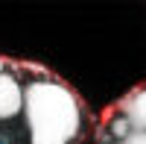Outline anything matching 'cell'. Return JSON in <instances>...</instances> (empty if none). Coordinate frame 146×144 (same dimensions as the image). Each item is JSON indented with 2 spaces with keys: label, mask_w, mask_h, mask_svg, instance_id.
Instances as JSON below:
<instances>
[{
  "label": "cell",
  "mask_w": 146,
  "mask_h": 144,
  "mask_svg": "<svg viewBox=\"0 0 146 144\" xmlns=\"http://www.w3.org/2000/svg\"><path fill=\"white\" fill-rule=\"evenodd\" d=\"M29 144H70L82 129V106L64 82L38 77L23 85Z\"/></svg>",
  "instance_id": "6da1fadb"
},
{
  "label": "cell",
  "mask_w": 146,
  "mask_h": 144,
  "mask_svg": "<svg viewBox=\"0 0 146 144\" xmlns=\"http://www.w3.org/2000/svg\"><path fill=\"white\" fill-rule=\"evenodd\" d=\"M23 115V85L15 74H0V121Z\"/></svg>",
  "instance_id": "7a4b0ae2"
},
{
  "label": "cell",
  "mask_w": 146,
  "mask_h": 144,
  "mask_svg": "<svg viewBox=\"0 0 146 144\" xmlns=\"http://www.w3.org/2000/svg\"><path fill=\"white\" fill-rule=\"evenodd\" d=\"M120 115L129 118L131 129H140V133H146V88L131 91L129 97L120 103Z\"/></svg>",
  "instance_id": "3957f363"
},
{
  "label": "cell",
  "mask_w": 146,
  "mask_h": 144,
  "mask_svg": "<svg viewBox=\"0 0 146 144\" xmlns=\"http://www.w3.org/2000/svg\"><path fill=\"white\" fill-rule=\"evenodd\" d=\"M108 133H111V138L123 141V138L131 133V124H129V118H126V115H117V118H111V127H108Z\"/></svg>",
  "instance_id": "277c9868"
},
{
  "label": "cell",
  "mask_w": 146,
  "mask_h": 144,
  "mask_svg": "<svg viewBox=\"0 0 146 144\" xmlns=\"http://www.w3.org/2000/svg\"><path fill=\"white\" fill-rule=\"evenodd\" d=\"M117 144H146V133H140V129H131V133H129L123 141H117Z\"/></svg>",
  "instance_id": "5b68a950"
},
{
  "label": "cell",
  "mask_w": 146,
  "mask_h": 144,
  "mask_svg": "<svg viewBox=\"0 0 146 144\" xmlns=\"http://www.w3.org/2000/svg\"><path fill=\"white\" fill-rule=\"evenodd\" d=\"M0 74H6V59H0Z\"/></svg>",
  "instance_id": "8992f818"
}]
</instances>
